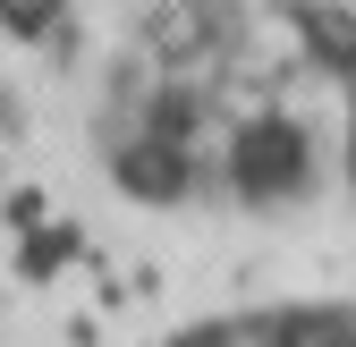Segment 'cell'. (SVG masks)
Returning a JSON list of instances; mask_svg holds the SVG:
<instances>
[{
  "instance_id": "6da1fadb",
  "label": "cell",
  "mask_w": 356,
  "mask_h": 347,
  "mask_svg": "<svg viewBox=\"0 0 356 347\" xmlns=\"http://www.w3.org/2000/svg\"><path fill=\"white\" fill-rule=\"evenodd\" d=\"M161 347H356V280H305L272 296H238L195 322H178Z\"/></svg>"
}]
</instances>
